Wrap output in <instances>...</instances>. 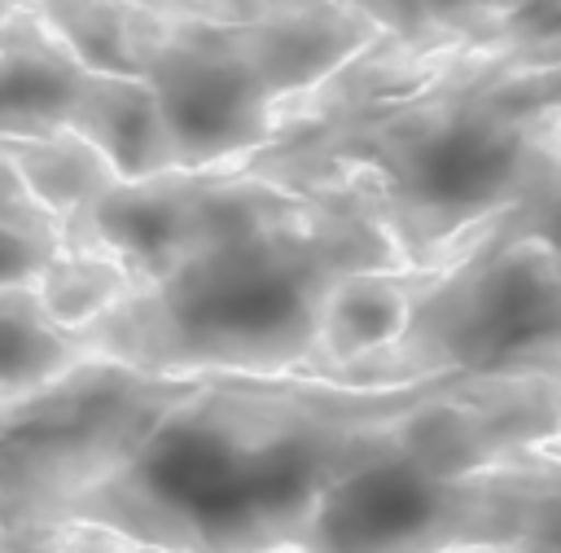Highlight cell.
Listing matches in <instances>:
<instances>
[{
  "mask_svg": "<svg viewBox=\"0 0 561 553\" xmlns=\"http://www.w3.org/2000/svg\"><path fill=\"white\" fill-rule=\"evenodd\" d=\"M66 127L83 136L118 180H149L162 171H180L158 101L131 75H88Z\"/></svg>",
  "mask_w": 561,
  "mask_h": 553,
  "instance_id": "obj_11",
  "label": "cell"
},
{
  "mask_svg": "<svg viewBox=\"0 0 561 553\" xmlns=\"http://www.w3.org/2000/svg\"><path fill=\"white\" fill-rule=\"evenodd\" d=\"M557 439V386L438 382L333 478L298 553H443L456 492L473 474Z\"/></svg>",
  "mask_w": 561,
  "mask_h": 553,
  "instance_id": "obj_5",
  "label": "cell"
},
{
  "mask_svg": "<svg viewBox=\"0 0 561 553\" xmlns=\"http://www.w3.org/2000/svg\"><path fill=\"white\" fill-rule=\"evenodd\" d=\"M434 386L193 377L61 531L136 553H298L333 478Z\"/></svg>",
  "mask_w": 561,
  "mask_h": 553,
  "instance_id": "obj_2",
  "label": "cell"
},
{
  "mask_svg": "<svg viewBox=\"0 0 561 553\" xmlns=\"http://www.w3.org/2000/svg\"><path fill=\"white\" fill-rule=\"evenodd\" d=\"M386 268L408 263L359 189L289 193L219 167L188 250L75 342L149 377H302L333 290Z\"/></svg>",
  "mask_w": 561,
  "mask_h": 553,
  "instance_id": "obj_3",
  "label": "cell"
},
{
  "mask_svg": "<svg viewBox=\"0 0 561 553\" xmlns=\"http://www.w3.org/2000/svg\"><path fill=\"white\" fill-rule=\"evenodd\" d=\"M408 285H412V268L346 276L333 290L329 307H324L316 356L302 369V377L324 382L329 373L386 351L399 338V325H403V312H408Z\"/></svg>",
  "mask_w": 561,
  "mask_h": 553,
  "instance_id": "obj_12",
  "label": "cell"
},
{
  "mask_svg": "<svg viewBox=\"0 0 561 553\" xmlns=\"http://www.w3.org/2000/svg\"><path fill=\"white\" fill-rule=\"evenodd\" d=\"M53 553H136V549H127L110 535H96V531H61Z\"/></svg>",
  "mask_w": 561,
  "mask_h": 553,
  "instance_id": "obj_18",
  "label": "cell"
},
{
  "mask_svg": "<svg viewBox=\"0 0 561 553\" xmlns=\"http://www.w3.org/2000/svg\"><path fill=\"white\" fill-rule=\"evenodd\" d=\"M88 75L53 35L39 4H0V145L61 132Z\"/></svg>",
  "mask_w": 561,
  "mask_h": 553,
  "instance_id": "obj_10",
  "label": "cell"
},
{
  "mask_svg": "<svg viewBox=\"0 0 561 553\" xmlns=\"http://www.w3.org/2000/svg\"><path fill=\"white\" fill-rule=\"evenodd\" d=\"M443 553H561V439L473 474L451 500Z\"/></svg>",
  "mask_w": 561,
  "mask_h": 553,
  "instance_id": "obj_9",
  "label": "cell"
},
{
  "mask_svg": "<svg viewBox=\"0 0 561 553\" xmlns=\"http://www.w3.org/2000/svg\"><path fill=\"white\" fill-rule=\"evenodd\" d=\"M210 171H162L149 180H114L70 219L61 246L118 263L136 285L158 281L193 241Z\"/></svg>",
  "mask_w": 561,
  "mask_h": 553,
  "instance_id": "obj_8",
  "label": "cell"
},
{
  "mask_svg": "<svg viewBox=\"0 0 561 553\" xmlns=\"http://www.w3.org/2000/svg\"><path fill=\"white\" fill-rule=\"evenodd\" d=\"M127 290L131 281L118 263L88 250H70V246H61L44 268V276L35 281V298L44 316L70 338L83 334L92 320H101L110 307H118Z\"/></svg>",
  "mask_w": 561,
  "mask_h": 553,
  "instance_id": "obj_15",
  "label": "cell"
},
{
  "mask_svg": "<svg viewBox=\"0 0 561 553\" xmlns=\"http://www.w3.org/2000/svg\"><path fill=\"white\" fill-rule=\"evenodd\" d=\"M469 241H530L561 259V145H548L539 154V162L530 167L513 206L500 211L491 224H482Z\"/></svg>",
  "mask_w": 561,
  "mask_h": 553,
  "instance_id": "obj_16",
  "label": "cell"
},
{
  "mask_svg": "<svg viewBox=\"0 0 561 553\" xmlns=\"http://www.w3.org/2000/svg\"><path fill=\"white\" fill-rule=\"evenodd\" d=\"M79 364H88V356L44 316L35 290L0 294V413L70 377Z\"/></svg>",
  "mask_w": 561,
  "mask_h": 553,
  "instance_id": "obj_13",
  "label": "cell"
},
{
  "mask_svg": "<svg viewBox=\"0 0 561 553\" xmlns=\"http://www.w3.org/2000/svg\"><path fill=\"white\" fill-rule=\"evenodd\" d=\"M0 154L13 162V171L35 193V202L48 206L57 219H70L83 202H92L105 184L118 180L110 162L70 127L35 140H4Z\"/></svg>",
  "mask_w": 561,
  "mask_h": 553,
  "instance_id": "obj_14",
  "label": "cell"
},
{
  "mask_svg": "<svg viewBox=\"0 0 561 553\" xmlns=\"http://www.w3.org/2000/svg\"><path fill=\"white\" fill-rule=\"evenodd\" d=\"M324 382H543L561 391V259L530 241H469L416 272L399 338Z\"/></svg>",
  "mask_w": 561,
  "mask_h": 553,
  "instance_id": "obj_6",
  "label": "cell"
},
{
  "mask_svg": "<svg viewBox=\"0 0 561 553\" xmlns=\"http://www.w3.org/2000/svg\"><path fill=\"white\" fill-rule=\"evenodd\" d=\"M548 145H561V61L377 26L237 167L289 193L359 189L399 259L425 272L513 206Z\"/></svg>",
  "mask_w": 561,
  "mask_h": 553,
  "instance_id": "obj_1",
  "label": "cell"
},
{
  "mask_svg": "<svg viewBox=\"0 0 561 553\" xmlns=\"http://www.w3.org/2000/svg\"><path fill=\"white\" fill-rule=\"evenodd\" d=\"M57 246H44V241H31L13 228L0 224V294L9 290H35V281L44 276V268L53 263Z\"/></svg>",
  "mask_w": 561,
  "mask_h": 553,
  "instance_id": "obj_17",
  "label": "cell"
},
{
  "mask_svg": "<svg viewBox=\"0 0 561 553\" xmlns=\"http://www.w3.org/2000/svg\"><path fill=\"white\" fill-rule=\"evenodd\" d=\"M92 75L140 79L180 171L245 162L280 110L333 79L373 40L359 4H39Z\"/></svg>",
  "mask_w": 561,
  "mask_h": 553,
  "instance_id": "obj_4",
  "label": "cell"
},
{
  "mask_svg": "<svg viewBox=\"0 0 561 553\" xmlns=\"http://www.w3.org/2000/svg\"><path fill=\"white\" fill-rule=\"evenodd\" d=\"M193 377L88 360L0 413V553H53L66 514L127 456Z\"/></svg>",
  "mask_w": 561,
  "mask_h": 553,
  "instance_id": "obj_7",
  "label": "cell"
}]
</instances>
